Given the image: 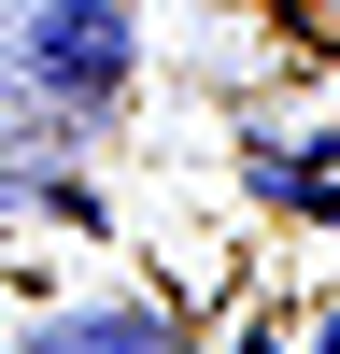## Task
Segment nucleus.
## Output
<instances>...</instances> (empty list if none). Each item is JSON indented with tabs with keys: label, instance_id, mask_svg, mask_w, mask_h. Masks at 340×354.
<instances>
[{
	"label": "nucleus",
	"instance_id": "obj_1",
	"mask_svg": "<svg viewBox=\"0 0 340 354\" xmlns=\"http://www.w3.org/2000/svg\"><path fill=\"white\" fill-rule=\"evenodd\" d=\"M15 71L43 85V100L100 113L113 85H128V15H113V0H43V15L15 28Z\"/></svg>",
	"mask_w": 340,
	"mask_h": 354
},
{
	"label": "nucleus",
	"instance_id": "obj_2",
	"mask_svg": "<svg viewBox=\"0 0 340 354\" xmlns=\"http://www.w3.org/2000/svg\"><path fill=\"white\" fill-rule=\"evenodd\" d=\"M43 354H170V326L156 312H100V326H57Z\"/></svg>",
	"mask_w": 340,
	"mask_h": 354
},
{
	"label": "nucleus",
	"instance_id": "obj_3",
	"mask_svg": "<svg viewBox=\"0 0 340 354\" xmlns=\"http://www.w3.org/2000/svg\"><path fill=\"white\" fill-rule=\"evenodd\" d=\"M312 354H340V298H326V326H312Z\"/></svg>",
	"mask_w": 340,
	"mask_h": 354
},
{
	"label": "nucleus",
	"instance_id": "obj_4",
	"mask_svg": "<svg viewBox=\"0 0 340 354\" xmlns=\"http://www.w3.org/2000/svg\"><path fill=\"white\" fill-rule=\"evenodd\" d=\"M241 354H283V340H270V326H255V340H241Z\"/></svg>",
	"mask_w": 340,
	"mask_h": 354
}]
</instances>
